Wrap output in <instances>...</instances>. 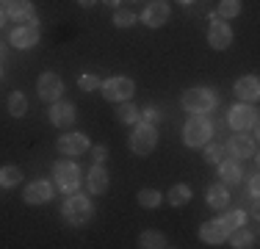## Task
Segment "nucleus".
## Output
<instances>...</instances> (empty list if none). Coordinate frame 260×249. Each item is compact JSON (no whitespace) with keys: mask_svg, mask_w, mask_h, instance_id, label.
I'll return each instance as SVG.
<instances>
[{"mask_svg":"<svg viewBox=\"0 0 260 249\" xmlns=\"http://www.w3.org/2000/svg\"><path fill=\"white\" fill-rule=\"evenodd\" d=\"M108 183H111V174H108V169H105L103 164H94L89 169V174H86V185H89L91 197L105 194V191H108Z\"/></svg>","mask_w":260,"mask_h":249,"instance_id":"obj_18","label":"nucleus"},{"mask_svg":"<svg viewBox=\"0 0 260 249\" xmlns=\"http://www.w3.org/2000/svg\"><path fill=\"white\" fill-rule=\"evenodd\" d=\"M114 116L119 124H130V128H133L136 122H141V108H136L133 100H122V103H116Z\"/></svg>","mask_w":260,"mask_h":249,"instance_id":"obj_22","label":"nucleus"},{"mask_svg":"<svg viewBox=\"0 0 260 249\" xmlns=\"http://www.w3.org/2000/svg\"><path fill=\"white\" fill-rule=\"evenodd\" d=\"M39 36H42V30H39V22H22V25H17L14 30H11V36H9V42L14 45L17 50H30V47H36L39 45Z\"/></svg>","mask_w":260,"mask_h":249,"instance_id":"obj_11","label":"nucleus"},{"mask_svg":"<svg viewBox=\"0 0 260 249\" xmlns=\"http://www.w3.org/2000/svg\"><path fill=\"white\" fill-rule=\"evenodd\" d=\"M55 194V185L47 183V180H30L25 185V191H22V202L30 205V208H36V205H47Z\"/></svg>","mask_w":260,"mask_h":249,"instance_id":"obj_12","label":"nucleus"},{"mask_svg":"<svg viewBox=\"0 0 260 249\" xmlns=\"http://www.w3.org/2000/svg\"><path fill=\"white\" fill-rule=\"evenodd\" d=\"M3 25H6V9L0 6V28H3Z\"/></svg>","mask_w":260,"mask_h":249,"instance_id":"obj_39","label":"nucleus"},{"mask_svg":"<svg viewBox=\"0 0 260 249\" xmlns=\"http://www.w3.org/2000/svg\"><path fill=\"white\" fill-rule=\"evenodd\" d=\"M103 3H105V6H111V9H119L122 0H103Z\"/></svg>","mask_w":260,"mask_h":249,"instance_id":"obj_38","label":"nucleus"},{"mask_svg":"<svg viewBox=\"0 0 260 249\" xmlns=\"http://www.w3.org/2000/svg\"><path fill=\"white\" fill-rule=\"evenodd\" d=\"M22 169L20 166H14V164H6V166H0V189H17V185L22 183Z\"/></svg>","mask_w":260,"mask_h":249,"instance_id":"obj_27","label":"nucleus"},{"mask_svg":"<svg viewBox=\"0 0 260 249\" xmlns=\"http://www.w3.org/2000/svg\"><path fill=\"white\" fill-rule=\"evenodd\" d=\"M36 95H39L42 103H55V100H61V95H64V80H61V75L42 72L39 78H36Z\"/></svg>","mask_w":260,"mask_h":249,"instance_id":"obj_8","label":"nucleus"},{"mask_svg":"<svg viewBox=\"0 0 260 249\" xmlns=\"http://www.w3.org/2000/svg\"><path fill=\"white\" fill-rule=\"evenodd\" d=\"M208 45L213 47V50H227L233 45V28H230V22H224V20H219L216 17L213 22H210V28H208Z\"/></svg>","mask_w":260,"mask_h":249,"instance_id":"obj_15","label":"nucleus"},{"mask_svg":"<svg viewBox=\"0 0 260 249\" xmlns=\"http://www.w3.org/2000/svg\"><path fill=\"white\" fill-rule=\"evenodd\" d=\"M177 3H183V6H191V3H194V0H177Z\"/></svg>","mask_w":260,"mask_h":249,"instance_id":"obj_41","label":"nucleus"},{"mask_svg":"<svg viewBox=\"0 0 260 249\" xmlns=\"http://www.w3.org/2000/svg\"><path fill=\"white\" fill-rule=\"evenodd\" d=\"M205 199H208V205H210L213 210H224L227 205H230V185H224L221 180L210 183V185H208Z\"/></svg>","mask_w":260,"mask_h":249,"instance_id":"obj_21","label":"nucleus"},{"mask_svg":"<svg viewBox=\"0 0 260 249\" xmlns=\"http://www.w3.org/2000/svg\"><path fill=\"white\" fill-rule=\"evenodd\" d=\"M246 191H249V197H252V199H257V191H260V180H257V174H252V177H249V185H246Z\"/></svg>","mask_w":260,"mask_h":249,"instance_id":"obj_36","label":"nucleus"},{"mask_svg":"<svg viewBox=\"0 0 260 249\" xmlns=\"http://www.w3.org/2000/svg\"><path fill=\"white\" fill-rule=\"evenodd\" d=\"M166 246H169V241L160 230H144L139 235V249H166Z\"/></svg>","mask_w":260,"mask_h":249,"instance_id":"obj_26","label":"nucleus"},{"mask_svg":"<svg viewBox=\"0 0 260 249\" xmlns=\"http://www.w3.org/2000/svg\"><path fill=\"white\" fill-rule=\"evenodd\" d=\"M127 147H130V152H133V155L147 158V155L158 147V130H155V124L136 122L133 124V133H130V139H127Z\"/></svg>","mask_w":260,"mask_h":249,"instance_id":"obj_5","label":"nucleus"},{"mask_svg":"<svg viewBox=\"0 0 260 249\" xmlns=\"http://www.w3.org/2000/svg\"><path fill=\"white\" fill-rule=\"evenodd\" d=\"M136 25V11L133 9H114V28H119V30H127V28H133Z\"/></svg>","mask_w":260,"mask_h":249,"instance_id":"obj_30","label":"nucleus"},{"mask_svg":"<svg viewBox=\"0 0 260 249\" xmlns=\"http://www.w3.org/2000/svg\"><path fill=\"white\" fill-rule=\"evenodd\" d=\"M191 197H194V191H191V185L185 183H175L169 191H166V202L172 205V208H185V205L191 202Z\"/></svg>","mask_w":260,"mask_h":249,"instance_id":"obj_23","label":"nucleus"},{"mask_svg":"<svg viewBox=\"0 0 260 249\" xmlns=\"http://www.w3.org/2000/svg\"><path fill=\"white\" fill-rule=\"evenodd\" d=\"M216 14H219V20H235L241 14V0H219Z\"/></svg>","mask_w":260,"mask_h":249,"instance_id":"obj_31","label":"nucleus"},{"mask_svg":"<svg viewBox=\"0 0 260 249\" xmlns=\"http://www.w3.org/2000/svg\"><path fill=\"white\" fill-rule=\"evenodd\" d=\"M227 152L233 155V158L238 161H246V158H255L257 155V139L246 130V133H235L230 136V141H227Z\"/></svg>","mask_w":260,"mask_h":249,"instance_id":"obj_9","label":"nucleus"},{"mask_svg":"<svg viewBox=\"0 0 260 249\" xmlns=\"http://www.w3.org/2000/svg\"><path fill=\"white\" fill-rule=\"evenodd\" d=\"M227 122H230L233 130L238 133H246V130H257V108L252 103H235L227 114Z\"/></svg>","mask_w":260,"mask_h":249,"instance_id":"obj_7","label":"nucleus"},{"mask_svg":"<svg viewBox=\"0 0 260 249\" xmlns=\"http://www.w3.org/2000/svg\"><path fill=\"white\" fill-rule=\"evenodd\" d=\"M216 166H219V177H221V183H224V185L244 183V166H241L238 158H221Z\"/></svg>","mask_w":260,"mask_h":249,"instance_id":"obj_19","label":"nucleus"},{"mask_svg":"<svg viewBox=\"0 0 260 249\" xmlns=\"http://www.w3.org/2000/svg\"><path fill=\"white\" fill-rule=\"evenodd\" d=\"M3 58H6V45L0 42V61H3Z\"/></svg>","mask_w":260,"mask_h":249,"instance_id":"obj_40","label":"nucleus"},{"mask_svg":"<svg viewBox=\"0 0 260 249\" xmlns=\"http://www.w3.org/2000/svg\"><path fill=\"white\" fill-rule=\"evenodd\" d=\"M0 78H3V67H0Z\"/></svg>","mask_w":260,"mask_h":249,"instance_id":"obj_42","label":"nucleus"},{"mask_svg":"<svg viewBox=\"0 0 260 249\" xmlns=\"http://www.w3.org/2000/svg\"><path fill=\"white\" fill-rule=\"evenodd\" d=\"M233 95L241 100V103H255L260 97V80L257 75H241L233 83Z\"/></svg>","mask_w":260,"mask_h":249,"instance_id":"obj_16","label":"nucleus"},{"mask_svg":"<svg viewBox=\"0 0 260 249\" xmlns=\"http://www.w3.org/2000/svg\"><path fill=\"white\" fill-rule=\"evenodd\" d=\"M94 3H97V0H78V6H80V9H91Z\"/></svg>","mask_w":260,"mask_h":249,"instance_id":"obj_37","label":"nucleus"},{"mask_svg":"<svg viewBox=\"0 0 260 249\" xmlns=\"http://www.w3.org/2000/svg\"><path fill=\"white\" fill-rule=\"evenodd\" d=\"M100 83H103V80L97 78L94 72H83L78 78V89L80 91H97V89H100Z\"/></svg>","mask_w":260,"mask_h":249,"instance_id":"obj_33","label":"nucleus"},{"mask_svg":"<svg viewBox=\"0 0 260 249\" xmlns=\"http://www.w3.org/2000/svg\"><path fill=\"white\" fill-rule=\"evenodd\" d=\"M160 108L158 105H147L144 111H141V122H150V124H155V122H160Z\"/></svg>","mask_w":260,"mask_h":249,"instance_id":"obj_34","label":"nucleus"},{"mask_svg":"<svg viewBox=\"0 0 260 249\" xmlns=\"http://www.w3.org/2000/svg\"><path fill=\"white\" fill-rule=\"evenodd\" d=\"M210 139H213V124H210L208 114H191L188 122L183 124V144L191 149H200Z\"/></svg>","mask_w":260,"mask_h":249,"instance_id":"obj_3","label":"nucleus"},{"mask_svg":"<svg viewBox=\"0 0 260 249\" xmlns=\"http://www.w3.org/2000/svg\"><path fill=\"white\" fill-rule=\"evenodd\" d=\"M169 14H172V6L166 0H150L144 6V11H141V22L155 30V28H164L169 22Z\"/></svg>","mask_w":260,"mask_h":249,"instance_id":"obj_13","label":"nucleus"},{"mask_svg":"<svg viewBox=\"0 0 260 249\" xmlns=\"http://www.w3.org/2000/svg\"><path fill=\"white\" fill-rule=\"evenodd\" d=\"M47 119H50V124H55V128H72L78 119V111H75V103H70V100H55V103H50V108H47Z\"/></svg>","mask_w":260,"mask_h":249,"instance_id":"obj_10","label":"nucleus"},{"mask_svg":"<svg viewBox=\"0 0 260 249\" xmlns=\"http://www.w3.org/2000/svg\"><path fill=\"white\" fill-rule=\"evenodd\" d=\"M80 183H83V177H80V166L75 161L70 158H61L53 164V185L61 191V194H75L80 189Z\"/></svg>","mask_w":260,"mask_h":249,"instance_id":"obj_4","label":"nucleus"},{"mask_svg":"<svg viewBox=\"0 0 260 249\" xmlns=\"http://www.w3.org/2000/svg\"><path fill=\"white\" fill-rule=\"evenodd\" d=\"M200 241H202V244H208V246H219V244H224V241H227V230H224V224H221L219 219L205 222V224L200 227Z\"/></svg>","mask_w":260,"mask_h":249,"instance_id":"obj_20","label":"nucleus"},{"mask_svg":"<svg viewBox=\"0 0 260 249\" xmlns=\"http://www.w3.org/2000/svg\"><path fill=\"white\" fill-rule=\"evenodd\" d=\"M61 216H64L67 224L72 227H83L94 219V202L89 199V194H67L64 205H61Z\"/></svg>","mask_w":260,"mask_h":249,"instance_id":"obj_1","label":"nucleus"},{"mask_svg":"<svg viewBox=\"0 0 260 249\" xmlns=\"http://www.w3.org/2000/svg\"><path fill=\"white\" fill-rule=\"evenodd\" d=\"M55 147H58L61 155H83L86 149L91 147V141L86 133H61L58 141H55Z\"/></svg>","mask_w":260,"mask_h":249,"instance_id":"obj_14","label":"nucleus"},{"mask_svg":"<svg viewBox=\"0 0 260 249\" xmlns=\"http://www.w3.org/2000/svg\"><path fill=\"white\" fill-rule=\"evenodd\" d=\"M100 95L108 100V103H122V100H133L136 95V83L127 75H111L100 83Z\"/></svg>","mask_w":260,"mask_h":249,"instance_id":"obj_6","label":"nucleus"},{"mask_svg":"<svg viewBox=\"0 0 260 249\" xmlns=\"http://www.w3.org/2000/svg\"><path fill=\"white\" fill-rule=\"evenodd\" d=\"M91 149V161L94 164H105V158H108V149H105L103 144H94V147H89Z\"/></svg>","mask_w":260,"mask_h":249,"instance_id":"obj_35","label":"nucleus"},{"mask_svg":"<svg viewBox=\"0 0 260 249\" xmlns=\"http://www.w3.org/2000/svg\"><path fill=\"white\" fill-rule=\"evenodd\" d=\"M202 149H205V152H202V158H205V164H210V166H216V164L221 161V155H224V147H221V141H213V139H210Z\"/></svg>","mask_w":260,"mask_h":249,"instance_id":"obj_32","label":"nucleus"},{"mask_svg":"<svg viewBox=\"0 0 260 249\" xmlns=\"http://www.w3.org/2000/svg\"><path fill=\"white\" fill-rule=\"evenodd\" d=\"M246 219H249V216H246V210H244V208H235V210H227V213L221 216L219 222L224 224V230H227V233H233L235 227H244Z\"/></svg>","mask_w":260,"mask_h":249,"instance_id":"obj_29","label":"nucleus"},{"mask_svg":"<svg viewBox=\"0 0 260 249\" xmlns=\"http://www.w3.org/2000/svg\"><path fill=\"white\" fill-rule=\"evenodd\" d=\"M227 241H230V246H235V249H252V246H257L255 244V233H252V230H246V224H244V227H235L233 233H227Z\"/></svg>","mask_w":260,"mask_h":249,"instance_id":"obj_24","label":"nucleus"},{"mask_svg":"<svg viewBox=\"0 0 260 249\" xmlns=\"http://www.w3.org/2000/svg\"><path fill=\"white\" fill-rule=\"evenodd\" d=\"M180 105H183L185 114H210L219 105V95L210 86H194V89L183 91Z\"/></svg>","mask_w":260,"mask_h":249,"instance_id":"obj_2","label":"nucleus"},{"mask_svg":"<svg viewBox=\"0 0 260 249\" xmlns=\"http://www.w3.org/2000/svg\"><path fill=\"white\" fill-rule=\"evenodd\" d=\"M6 17H11L14 22H34L36 20V9L30 0H3Z\"/></svg>","mask_w":260,"mask_h":249,"instance_id":"obj_17","label":"nucleus"},{"mask_svg":"<svg viewBox=\"0 0 260 249\" xmlns=\"http://www.w3.org/2000/svg\"><path fill=\"white\" fill-rule=\"evenodd\" d=\"M6 111H9L14 119H22V116L28 114V97L22 95V91H11V95L6 97Z\"/></svg>","mask_w":260,"mask_h":249,"instance_id":"obj_25","label":"nucleus"},{"mask_svg":"<svg viewBox=\"0 0 260 249\" xmlns=\"http://www.w3.org/2000/svg\"><path fill=\"white\" fill-rule=\"evenodd\" d=\"M136 199H139V205L144 210H158L160 202H164V194H160L158 189H141L139 194H136Z\"/></svg>","mask_w":260,"mask_h":249,"instance_id":"obj_28","label":"nucleus"}]
</instances>
